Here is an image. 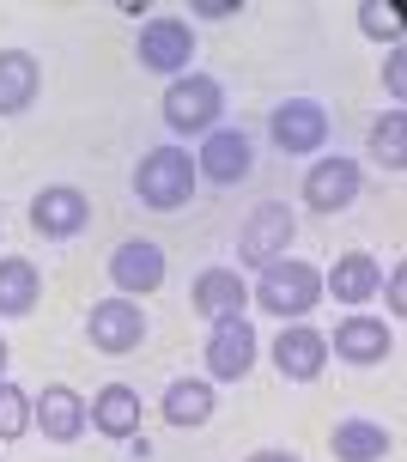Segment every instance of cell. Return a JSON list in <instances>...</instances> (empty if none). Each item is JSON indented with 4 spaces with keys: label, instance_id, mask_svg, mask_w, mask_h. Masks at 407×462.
Listing matches in <instances>:
<instances>
[{
    "label": "cell",
    "instance_id": "4316f807",
    "mask_svg": "<svg viewBox=\"0 0 407 462\" xmlns=\"http://www.w3.org/2000/svg\"><path fill=\"white\" fill-rule=\"evenodd\" d=\"M389 310H395V317L407 310V274L402 268H389Z\"/></svg>",
    "mask_w": 407,
    "mask_h": 462
},
{
    "label": "cell",
    "instance_id": "9c48e42d",
    "mask_svg": "<svg viewBox=\"0 0 407 462\" xmlns=\"http://www.w3.org/2000/svg\"><path fill=\"white\" fill-rule=\"evenodd\" d=\"M110 280L122 286V299H134V292H159V286H164V250L153 244V237H128V244H116Z\"/></svg>",
    "mask_w": 407,
    "mask_h": 462
},
{
    "label": "cell",
    "instance_id": "2e32d148",
    "mask_svg": "<svg viewBox=\"0 0 407 462\" xmlns=\"http://www.w3.org/2000/svg\"><path fill=\"white\" fill-rule=\"evenodd\" d=\"M91 219V208H86V195L79 189H68V183H55V189H43L37 201H31V226L43 231V237H73V231Z\"/></svg>",
    "mask_w": 407,
    "mask_h": 462
},
{
    "label": "cell",
    "instance_id": "d4e9b609",
    "mask_svg": "<svg viewBox=\"0 0 407 462\" xmlns=\"http://www.w3.org/2000/svg\"><path fill=\"white\" fill-rule=\"evenodd\" d=\"M359 24H365V37H389V43H402V6L365 0V6H359Z\"/></svg>",
    "mask_w": 407,
    "mask_h": 462
},
{
    "label": "cell",
    "instance_id": "7c38bea8",
    "mask_svg": "<svg viewBox=\"0 0 407 462\" xmlns=\"http://www.w3.org/2000/svg\"><path fill=\"white\" fill-rule=\"evenodd\" d=\"M273 365L286 371L292 383H310V377H322V365H328V335H317V328H280V341H273Z\"/></svg>",
    "mask_w": 407,
    "mask_h": 462
},
{
    "label": "cell",
    "instance_id": "277c9868",
    "mask_svg": "<svg viewBox=\"0 0 407 462\" xmlns=\"http://www.w3.org/2000/svg\"><path fill=\"white\" fill-rule=\"evenodd\" d=\"M195 55V24L189 19H146L140 24V68L146 73H182Z\"/></svg>",
    "mask_w": 407,
    "mask_h": 462
},
{
    "label": "cell",
    "instance_id": "30bf717a",
    "mask_svg": "<svg viewBox=\"0 0 407 462\" xmlns=\"http://www.w3.org/2000/svg\"><path fill=\"white\" fill-rule=\"evenodd\" d=\"M359 201V164L353 159H317L304 171V208L317 213H340Z\"/></svg>",
    "mask_w": 407,
    "mask_h": 462
},
{
    "label": "cell",
    "instance_id": "8fae6325",
    "mask_svg": "<svg viewBox=\"0 0 407 462\" xmlns=\"http://www.w3.org/2000/svg\"><path fill=\"white\" fill-rule=\"evenodd\" d=\"M195 177H207V183H244L249 177V140L237 134V128H213V134L201 140V159H195Z\"/></svg>",
    "mask_w": 407,
    "mask_h": 462
},
{
    "label": "cell",
    "instance_id": "7402d4cb",
    "mask_svg": "<svg viewBox=\"0 0 407 462\" xmlns=\"http://www.w3.org/2000/svg\"><path fill=\"white\" fill-rule=\"evenodd\" d=\"M164 420L171 426H207L213 420V383L207 377H177L164 390Z\"/></svg>",
    "mask_w": 407,
    "mask_h": 462
},
{
    "label": "cell",
    "instance_id": "5b68a950",
    "mask_svg": "<svg viewBox=\"0 0 407 462\" xmlns=\"http://www.w3.org/2000/svg\"><path fill=\"white\" fill-rule=\"evenodd\" d=\"M201 359H207V377H213V383H237V377L255 365V328H249V317H226V323H213Z\"/></svg>",
    "mask_w": 407,
    "mask_h": 462
},
{
    "label": "cell",
    "instance_id": "603a6c76",
    "mask_svg": "<svg viewBox=\"0 0 407 462\" xmlns=\"http://www.w3.org/2000/svg\"><path fill=\"white\" fill-rule=\"evenodd\" d=\"M371 152H377L389 171H402V164H407V116H402V110H389L384 122H377V134H371Z\"/></svg>",
    "mask_w": 407,
    "mask_h": 462
},
{
    "label": "cell",
    "instance_id": "83f0119b",
    "mask_svg": "<svg viewBox=\"0 0 407 462\" xmlns=\"http://www.w3.org/2000/svg\"><path fill=\"white\" fill-rule=\"evenodd\" d=\"M195 13L201 19H226V13H237V0H195Z\"/></svg>",
    "mask_w": 407,
    "mask_h": 462
},
{
    "label": "cell",
    "instance_id": "5bb4252c",
    "mask_svg": "<svg viewBox=\"0 0 407 462\" xmlns=\"http://www.w3.org/2000/svg\"><path fill=\"white\" fill-rule=\"evenodd\" d=\"M86 420L104 432V439H140V390H128V383H104V390L91 395Z\"/></svg>",
    "mask_w": 407,
    "mask_h": 462
},
{
    "label": "cell",
    "instance_id": "ba28073f",
    "mask_svg": "<svg viewBox=\"0 0 407 462\" xmlns=\"http://www.w3.org/2000/svg\"><path fill=\"white\" fill-rule=\"evenodd\" d=\"M91 346L97 353H134L140 341H146V317H140V304L134 299H104V304H91Z\"/></svg>",
    "mask_w": 407,
    "mask_h": 462
},
{
    "label": "cell",
    "instance_id": "ac0fdd59",
    "mask_svg": "<svg viewBox=\"0 0 407 462\" xmlns=\"http://www.w3.org/2000/svg\"><path fill=\"white\" fill-rule=\"evenodd\" d=\"M389 328L377 323V317H347V323L335 328V353L347 359V365H384L389 359Z\"/></svg>",
    "mask_w": 407,
    "mask_h": 462
},
{
    "label": "cell",
    "instance_id": "ffe728a7",
    "mask_svg": "<svg viewBox=\"0 0 407 462\" xmlns=\"http://www.w3.org/2000/svg\"><path fill=\"white\" fill-rule=\"evenodd\" d=\"M37 61L24 55V49H0V116H19L31 110V97H37Z\"/></svg>",
    "mask_w": 407,
    "mask_h": 462
},
{
    "label": "cell",
    "instance_id": "d6986e66",
    "mask_svg": "<svg viewBox=\"0 0 407 462\" xmlns=\"http://www.w3.org/2000/svg\"><path fill=\"white\" fill-rule=\"evenodd\" d=\"M37 299H43V274L24 255H6L0 262V317H31Z\"/></svg>",
    "mask_w": 407,
    "mask_h": 462
},
{
    "label": "cell",
    "instance_id": "e0dca14e",
    "mask_svg": "<svg viewBox=\"0 0 407 462\" xmlns=\"http://www.w3.org/2000/svg\"><path fill=\"white\" fill-rule=\"evenodd\" d=\"M377 286H384V268H377V255H365V250L335 255V274L322 280V292H335L340 304H365Z\"/></svg>",
    "mask_w": 407,
    "mask_h": 462
},
{
    "label": "cell",
    "instance_id": "4fadbf2b",
    "mask_svg": "<svg viewBox=\"0 0 407 462\" xmlns=\"http://www.w3.org/2000/svg\"><path fill=\"white\" fill-rule=\"evenodd\" d=\"M31 420L43 426V439L73 444L86 432V402H79V390H68V383H49V390L31 402Z\"/></svg>",
    "mask_w": 407,
    "mask_h": 462
},
{
    "label": "cell",
    "instance_id": "3957f363",
    "mask_svg": "<svg viewBox=\"0 0 407 462\" xmlns=\"http://www.w3.org/2000/svg\"><path fill=\"white\" fill-rule=\"evenodd\" d=\"M219 104H226L219 79H207V73L171 79V86H164V128H171V134H213Z\"/></svg>",
    "mask_w": 407,
    "mask_h": 462
},
{
    "label": "cell",
    "instance_id": "6da1fadb",
    "mask_svg": "<svg viewBox=\"0 0 407 462\" xmlns=\"http://www.w3.org/2000/svg\"><path fill=\"white\" fill-rule=\"evenodd\" d=\"M322 299V274L310 262H292V255H280L262 268V286H255V304L268 310V317H310Z\"/></svg>",
    "mask_w": 407,
    "mask_h": 462
},
{
    "label": "cell",
    "instance_id": "484cf974",
    "mask_svg": "<svg viewBox=\"0 0 407 462\" xmlns=\"http://www.w3.org/2000/svg\"><path fill=\"white\" fill-rule=\"evenodd\" d=\"M384 86H389V97H407V55H402V43L389 49V68H384Z\"/></svg>",
    "mask_w": 407,
    "mask_h": 462
},
{
    "label": "cell",
    "instance_id": "f546056e",
    "mask_svg": "<svg viewBox=\"0 0 407 462\" xmlns=\"http://www.w3.org/2000/svg\"><path fill=\"white\" fill-rule=\"evenodd\" d=\"M0 371H6V341H0Z\"/></svg>",
    "mask_w": 407,
    "mask_h": 462
},
{
    "label": "cell",
    "instance_id": "7a4b0ae2",
    "mask_svg": "<svg viewBox=\"0 0 407 462\" xmlns=\"http://www.w3.org/2000/svg\"><path fill=\"white\" fill-rule=\"evenodd\" d=\"M195 159L182 152V146H159V152H146L140 159V171H134V195L146 201V208H159V213H171V208H182L189 195H195Z\"/></svg>",
    "mask_w": 407,
    "mask_h": 462
},
{
    "label": "cell",
    "instance_id": "8992f818",
    "mask_svg": "<svg viewBox=\"0 0 407 462\" xmlns=\"http://www.w3.org/2000/svg\"><path fill=\"white\" fill-rule=\"evenodd\" d=\"M268 134L280 152H317L322 140H328V110H322L317 97H286L268 116Z\"/></svg>",
    "mask_w": 407,
    "mask_h": 462
},
{
    "label": "cell",
    "instance_id": "9a60e30c",
    "mask_svg": "<svg viewBox=\"0 0 407 462\" xmlns=\"http://www.w3.org/2000/svg\"><path fill=\"white\" fill-rule=\"evenodd\" d=\"M195 310H201L207 323H226V317H244L249 310V286L237 268H207L195 280Z\"/></svg>",
    "mask_w": 407,
    "mask_h": 462
},
{
    "label": "cell",
    "instance_id": "cb8c5ba5",
    "mask_svg": "<svg viewBox=\"0 0 407 462\" xmlns=\"http://www.w3.org/2000/svg\"><path fill=\"white\" fill-rule=\"evenodd\" d=\"M24 432H31V395L0 377V439H24Z\"/></svg>",
    "mask_w": 407,
    "mask_h": 462
},
{
    "label": "cell",
    "instance_id": "f1b7e54d",
    "mask_svg": "<svg viewBox=\"0 0 407 462\" xmlns=\"http://www.w3.org/2000/svg\"><path fill=\"white\" fill-rule=\"evenodd\" d=\"M249 462H298V457H292V450H255Z\"/></svg>",
    "mask_w": 407,
    "mask_h": 462
},
{
    "label": "cell",
    "instance_id": "44dd1931",
    "mask_svg": "<svg viewBox=\"0 0 407 462\" xmlns=\"http://www.w3.org/2000/svg\"><path fill=\"white\" fill-rule=\"evenodd\" d=\"M328 444H335V462H384L389 457V432L377 420H359V414L340 420Z\"/></svg>",
    "mask_w": 407,
    "mask_h": 462
},
{
    "label": "cell",
    "instance_id": "52a82bcc",
    "mask_svg": "<svg viewBox=\"0 0 407 462\" xmlns=\"http://www.w3.org/2000/svg\"><path fill=\"white\" fill-rule=\"evenodd\" d=\"M292 231H298L292 208H280V201H268V208H255V213H249L244 237H237V255H244L249 268H268V262H280V255H286V244H292Z\"/></svg>",
    "mask_w": 407,
    "mask_h": 462
}]
</instances>
